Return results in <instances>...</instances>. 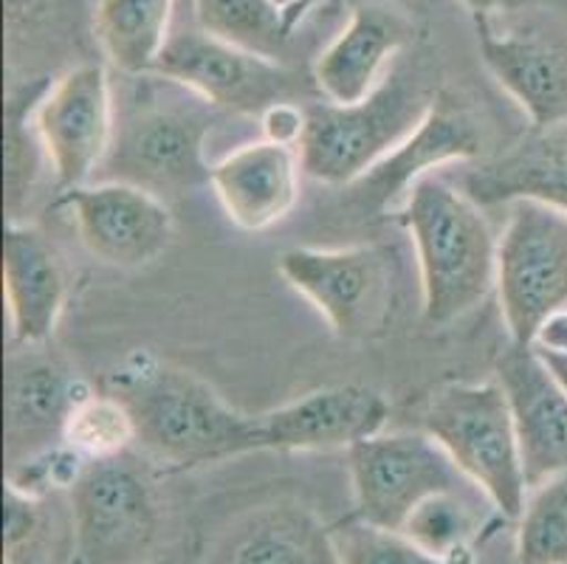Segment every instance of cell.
<instances>
[{
  "label": "cell",
  "mask_w": 567,
  "mask_h": 564,
  "mask_svg": "<svg viewBox=\"0 0 567 564\" xmlns=\"http://www.w3.org/2000/svg\"><path fill=\"white\" fill-rule=\"evenodd\" d=\"M220 564H339L333 536L308 511L271 509L255 516Z\"/></svg>",
  "instance_id": "603a6c76"
},
{
  "label": "cell",
  "mask_w": 567,
  "mask_h": 564,
  "mask_svg": "<svg viewBox=\"0 0 567 564\" xmlns=\"http://www.w3.org/2000/svg\"><path fill=\"white\" fill-rule=\"evenodd\" d=\"M483 127L474 113L452 96L435 93L430 113L401 147L386 155L362 181H355V198L368 209H399L415 181L432 175L443 164L474 162L483 153Z\"/></svg>",
  "instance_id": "5bb4252c"
},
{
  "label": "cell",
  "mask_w": 567,
  "mask_h": 564,
  "mask_svg": "<svg viewBox=\"0 0 567 564\" xmlns=\"http://www.w3.org/2000/svg\"><path fill=\"white\" fill-rule=\"evenodd\" d=\"M421 551L450 564H472L474 540L481 536V516L457 489L426 496L401 527Z\"/></svg>",
  "instance_id": "d4e9b609"
},
{
  "label": "cell",
  "mask_w": 567,
  "mask_h": 564,
  "mask_svg": "<svg viewBox=\"0 0 567 564\" xmlns=\"http://www.w3.org/2000/svg\"><path fill=\"white\" fill-rule=\"evenodd\" d=\"M461 3L474 20H488V23H492L494 14H508L525 7V0H461Z\"/></svg>",
  "instance_id": "d6a6232c"
},
{
  "label": "cell",
  "mask_w": 567,
  "mask_h": 564,
  "mask_svg": "<svg viewBox=\"0 0 567 564\" xmlns=\"http://www.w3.org/2000/svg\"><path fill=\"white\" fill-rule=\"evenodd\" d=\"M539 353V350H536ZM543 356V361L548 365V370L554 372V379L559 381L561 390L567 392V353H539Z\"/></svg>",
  "instance_id": "e575fe53"
},
{
  "label": "cell",
  "mask_w": 567,
  "mask_h": 564,
  "mask_svg": "<svg viewBox=\"0 0 567 564\" xmlns=\"http://www.w3.org/2000/svg\"><path fill=\"white\" fill-rule=\"evenodd\" d=\"M497 381L512 403L530 491L567 472V392L543 356L519 345L499 356Z\"/></svg>",
  "instance_id": "9a60e30c"
},
{
  "label": "cell",
  "mask_w": 567,
  "mask_h": 564,
  "mask_svg": "<svg viewBox=\"0 0 567 564\" xmlns=\"http://www.w3.org/2000/svg\"><path fill=\"white\" fill-rule=\"evenodd\" d=\"M317 3H319V0H313V7H317Z\"/></svg>",
  "instance_id": "8d00e7d4"
},
{
  "label": "cell",
  "mask_w": 567,
  "mask_h": 564,
  "mask_svg": "<svg viewBox=\"0 0 567 564\" xmlns=\"http://www.w3.org/2000/svg\"><path fill=\"white\" fill-rule=\"evenodd\" d=\"M82 246L113 268H144L167 255L175 221L167 201L125 181H100L65 189Z\"/></svg>",
  "instance_id": "7c38bea8"
},
{
  "label": "cell",
  "mask_w": 567,
  "mask_h": 564,
  "mask_svg": "<svg viewBox=\"0 0 567 564\" xmlns=\"http://www.w3.org/2000/svg\"><path fill=\"white\" fill-rule=\"evenodd\" d=\"M505 206L494 291L512 345L530 348L545 319L567 308V209L530 198Z\"/></svg>",
  "instance_id": "5b68a950"
},
{
  "label": "cell",
  "mask_w": 567,
  "mask_h": 564,
  "mask_svg": "<svg viewBox=\"0 0 567 564\" xmlns=\"http://www.w3.org/2000/svg\"><path fill=\"white\" fill-rule=\"evenodd\" d=\"M260 127L266 142L300 150L302 136H306L308 127V107H300L291 100L277 102V105H271L268 111H262Z\"/></svg>",
  "instance_id": "4dcf8cb0"
},
{
  "label": "cell",
  "mask_w": 567,
  "mask_h": 564,
  "mask_svg": "<svg viewBox=\"0 0 567 564\" xmlns=\"http://www.w3.org/2000/svg\"><path fill=\"white\" fill-rule=\"evenodd\" d=\"M63 443L87 463L122 458L136 443V421L127 403L113 392H85L65 421Z\"/></svg>",
  "instance_id": "484cf974"
},
{
  "label": "cell",
  "mask_w": 567,
  "mask_h": 564,
  "mask_svg": "<svg viewBox=\"0 0 567 564\" xmlns=\"http://www.w3.org/2000/svg\"><path fill=\"white\" fill-rule=\"evenodd\" d=\"M390 403L364 384L322 387L257 416V452H331L384 432Z\"/></svg>",
  "instance_id": "4fadbf2b"
},
{
  "label": "cell",
  "mask_w": 567,
  "mask_h": 564,
  "mask_svg": "<svg viewBox=\"0 0 567 564\" xmlns=\"http://www.w3.org/2000/svg\"><path fill=\"white\" fill-rule=\"evenodd\" d=\"M353 520L401 531L406 516L437 491L468 483L426 432H379L348 449Z\"/></svg>",
  "instance_id": "9c48e42d"
},
{
  "label": "cell",
  "mask_w": 567,
  "mask_h": 564,
  "mask_svg": "<svg viewBox=\"0 0 567 564\" xmlns=\"http://www.w3.org/2000/svg\"><path fill=\"white\" fill-rule=\"evenodd\" d=\"M421 423L499 516L519 520L528 480L512 403L497 379L441 387L426 401Z\"/></svg>",
  "instance_id": "3957f363"
},
{
  "label": "cell",
  "mask_w": 567,
  "mask_h": 564,
  "mask_svg": "<svg viewBox=\"0 0 567 564\" xmlns=\"http://www.w3.org/2000/svg\"><path fill=\"white\" fill-rule=\"evenodd\" d=\"M43 155L60 189H74L102 170L116 119L105 65L85 62L45 88L32 113Z\"/></svg>",
  "instance_id": "30bf717a"
},
{
  "label": "cell",
  "mask_w": 567,
  "mask_h": 564,
  "mask_svg": "<svg viewBox=\"0 0 567 564\" xmlns=\"http://www.w3.org/2000/svg\"><path fill=\"white\" fill-rule=\"evenodd\" d=\"M275 3L277 7L286 9V25L291 34H293V29L300 25V20L313 9V0H275Z\"/></svg>",
  "instance_id": "836d02e7"
},
{
  "label": "cell",
  "mask_w": 567,
  "mask_h": 564,
  "mask_svg": "<svg viewBox=\"0 0 567 564\" xmlns=\"http://www.w3.org/2000/svg\"><path fill=\"white\" fill-rule=\"evenodd\" d=\"M175 0H100L94 12V38L113 69L127 76L156 71L169 43Z\"/></svg>",
  "instance_id": "7402d4cb"
},
{
  "label": "cell",
  "mask_w": 567,
  "mask_h": 564,
  "mask_svg": "<svg viewBox=\"0 0 567 564\" xmlns=\"http://www.w3.org/2000/svg\"><path fill=\"white\" fill-rule=\"evenodd\" d=\"M74 564H151L158 511L127 454L87 463L71 489Z\"/></svg>",
  "instance_id": "52a82bcc"
},
{
  "label": "cell",
  "mask_w": 567,
  "mask_h": 564,
  "mask_svg": "<svg viewBox=\"0 0 567 564\" xmlns=\"http://www.w3.org/2000/svg\"><path fill=\"white\" fill-rule=\"evenodd\" d=\"M43 500L23 494L7 483V509H3V540H7V564H38L43 558L45 540Z\"/></svg>",
  "instance_id": "f1b7e54d"
},
{
  "label": "cell",
  "mask_w": 567,
  "mask_h": 564,
  "mask_svg": "<svg viewBox=\"0 0 567 564\" xmlns=\"http://www.w3.org/2000/svg\"><path fill=\"white\" fill-rule=\"evenodd\" d=\"M277 268L342 339H375L393 322L399 283L390 248H288Z\"/></svg>",
  "instance_id": "8992f818"
},
{
  "label": "cell",
  "mask_w": 567,
  "mask_h": 564,
  "mask_svg": "<svg viewBox=\"0 0 567 564\" xmlns=\"http://www.w3.org/2000/svg\"><path fill=\"white\" fill-rule=\"evenodd\" d=\"M399 221L415 248L426 322H457L494 291L497 235L463 189L435 173L424 175L399 206Z\"/></svg>",
  "instance_id": "7a4b0ae2"
},
{
  "label": "cell",
  "mask_w": 567,
  "mask_h": 564,
  "mask_svg": "<svg viewBox=\"0 0 567 564\" xmlns=\"http://www.w3.org/2000/svg\"><path fill=\"white\" fill-rule=\"evenodd\" d=\"M209 116L195 105H142L116 124L105 181L142 186L162 201L182 198L209 184L206 164Z\"/></svg>",
  "instance_id": "ba28073f"
},
{
  "label": "cell",
  "mask_w": 567,
  "mask_h": 564,
  "mask_svg": "<svg viewBox=\"0 0 567 564\" xmlns=\"http://www.w3.org/2000/svg\"><path fill=\"white\" fill-rule=\"evenodd\" d=\"M153 74L187 88L206 105L246 116H262L286 102L293 88L291 74L277 60L251 54L204 29L173 34Z\"/></svg>",
  "instance_id": "8fae6325"
},
{
  "label": "cell",
  "mask_w": 567,
  "mask_h": 564,
  "mask_svg": "<svg viewBox=\"0 0 567 564\" xmlns=\"http://www.w3.org/2000/svg\"><path fill=\"white\" fill-rule=\"evenodd\" d=\"M85 387L51 356L25 348L7 365L9 465L63 443V429Z\"/></svg>",
  "instance_id": "ac0fdd59"
},
{
  "label": "cell",
  "mask_w": 567,
  "mask_h": 564,
  "mask_svg": "<svg viewBox=\"0 0 567 564\" xmlns=\"http://www.w3.org/2000/svg\"><path fill=\"white\" fill-rule=\"evenodd\" d=\"M410 40V23L384 3H355L348 25L313 62V82L333 105H355L384 82L386 62Z\"/></svg>",
  "instance_id": "d6986e66"
},
{
  "label": "cell",
  "mask_w": 567,
  "mask_h": 564,
  "mask_svg": "<svg viewBox=\"0 0 567 564\" xmlns=\"http://www.w3.org/2000/svg\"><path fill=\"white\" fill-rule=\"evenodd\" d=\"M488 74L528 116L534 131L567 124V51L539 34L494 31L474 20Z\"/></svg>",
  "instance_id": "e0dca14e"
},
{
  "label": "cell",
  "mask_w": 567,
  "mask_h": 564,
  "mask_svg": "<svg viewBox=\"0 0 567 564\" xmlns=\"http://www.w3.org/2000/svg\"><path fill=\"white\" fill-rule=\"evenodd\" d=\"M3 291L14 341L40 348L63 317L69 288L51 243L20 221H9L3 237Z\"/></svg>",
  "instance_id": "ffe728a7"
},
{
  "label": "cell",
  "mask_w": 567,
  "mask_h": 564,
  "mask_svg": "<svg viewBox=\"0 0 567 564\" xmlns=\"http://www.w3.org/2000/svg\"><path fill=\"white\" fill-rule=\"evenodd\" d=\"M38 150L43 153L38 131H29L25 107H9V131H7V201L12 221H18L20 201L32 189L38 175Z\"/></svg>",
  "instance_id": "f546056e"
},
{
  "label": "cell",
  "mask_w": 567,
  "mask_h": 564,
  "mask_svg": "<svg viewBox=\"0 0 567 564\" xmlns=\"http://www.w3.org/2000/svg\"><path fill=\"white\" fill-rule=\"evenodd\" d=\"M151 564H173V562H162V558H156V562H151Z\"/></svg>",
  "instance_id": "d590c367"
},
{
  "label": "cell",
  "mask_w": 567,
  "mask_h": 564,
  "mask_svg": "<svg viewBox=\"0 0 567 564\" xmlns=\"http://www.w3.org/2000/svg\"><path fill=\"white\" fill-rule=\"evenodd\" d=\"M432 100L435 93L426 96L406 76L393 74L355 105H308L302 173L322 184L353 186L417 131Z\"/></svg>",
  "instance_id": "277c9868"
},
{
  "label": "cell",
  "mask_w": 567,
  "mask_h": 564,
  "mask_svg": "<svg viewBox=\"0 0 567 564\" xmlns=\"http://www.w3.org/2000/svg\"><path fill=\"white\" fill-rule=\"evenodd\" d=\"M331 536L339 564H450L421 551L404 531L375 527L353 516L333 527Z\"/></svg>",
  "instance_id": "83f0119b"
},
{
  "label": "cell",
  "mask_w": 567,
  "mask_h": 564,
  "mask_svg": "<svg viewBox=\"0 0 567 564\" xmlns=\"http://www.w3.org/2000/svg\"><path fill=\"white\" fill-rule=\"evenodd\" d=\"M300 150L260 139L213 164L209 186L237 229L266 232L293 212L300 201Z\"/></svg>",
  "instance_id": "2e32d148"
},
{
  "label": "cell",
  "mask_w": 567,
  "mask_h": 564,
  "mask_svg": "<svg viewBox=\"0 0 567 564\" xmlns=\"http://www.w3.org/2000/svg\"><path fill=\"white\" fill-rule=\"evenodd\" d=\"M198 25L215 38L277 60L291 40L286 9L275 0H195Z\"/></svg>",
  "instance_id": "cb8c5ba5"
},
{
  "label": "cell",
  "mask_w": 567,
  "mask_h": 564,
  "mask_svg": "<svg viewBox=\"0 0 567 564\" xmlns=\"http://www.w3.org/2000/svg\"><path fill=\"white\" fill-rule=\"evenodd\" d=\"M463 193L481 206L530 198L567 209V124L534 131L497 162L468 173Z\"/></svg>",
  "instance_id": "44dd1931"
},
{
  "label": "cell",
  "mask_w": 567,
  "mask_h": 564,
  "mask_svg": "<svg viewBox=\"0 0 567 564\" xmlns=\"http://www.w3.org/2000/svg\"><path fill=\"white\" fill-rule=\"evenodd\" d=\"M530 348L539 353H567V308L556 310L554 317L545 319L543 328L536 330Z\"/></svg>",
  "instance_id": "1f68e13d"
},
{
  "label": "cell",
  "mask_w": 567,
  "mask_h": 564,
  "mask_svg": "<svg viewBox=\"0 0 567 564\" xmlns=\"http://www.w3.org/2000/svg\"><path fill=\"white\" fill-rule=\"evenodd\" d=\"M111 392L136 421V447L173 469L257 452V416L235 410L198 376L153 353L127 356L111 372Z\"/></svg>",
  "instance_id": "6da1fadb"
},
{
  "label": "cell",
  "mask_w": 567,
  "mask_h": 564,
  "mask_svg": "<svg viewBox=\"0 0 567 564\" xmlns=\"http://www.w3.org/2000/svg\"><path fill=\"white\" fill-rule=\"evenodd\" d=\"M517 564H567V472L528 491L517 520Z\"/></svg>",
  "instance_id": "4316f807"
}]
</instances>
